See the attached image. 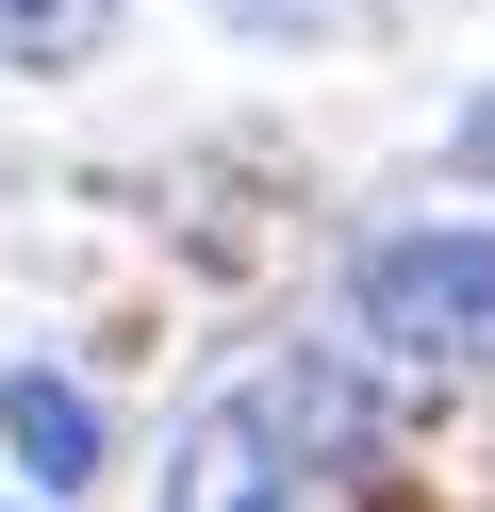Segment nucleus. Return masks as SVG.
I'll return each instance as SVG.
<instances>
[{
    "instance_id": "f257e3e1",
    "label": "nucleus",
    "mask_w": 495,
    "mask_h": 512,
    "mask_svg": "<svg viewBox=\"0 0 495 512\" xmlns=\"http://www.w3.org/2000/svg\"><path fill=\"white\" fill-rule=\"evenodd\" d=\"M347 331L380 364H495V232H380L347 265Z\"/></svg>"
},
{
    "instance_id": "f03ea898",
    "label": "nucleus",
    "mask_w": 495,
    "mask_h": 512,
    "mask_svg": "<svg viewBox=\"0 0 495 512\" xmlns=\"http://www.w3.org/2000/svg\"><path fill=\"white\" fill-rule=\"evenodd\" d=\"M165 512H297V446L264 397H215L182 430V463H165Z\"/></svg>"
},
{
    "instance_id": "7ed1b4c3",
    "label": "nucleus",
    "mask_w": 495,
    "mask_h": 512,
    "mask_svg": "<svg viewBox=\"0 0 495 512\" xmlns=\"http://www.w3.org/2000/svg\"><path fill=\"white\" fill-rule=\"evenodd\" d=\"M0 463H17L33 496H83V479L116 463V430H99V397L66 364H0Z\"/></svg>"
},
{
    "instance_id": "20e7f679",
    "label": "nucleus",
    "mask_w": 495,
    "mask_h": 512,
    "mask_svg": "<svg viewBox=\"0 0 495 512\" xmlns=\"http://www.w3.org/2000/svg\"><path fill=\"white\" fill-rule=\"evenodd\" d=\"M99 34H116V0H0V50L17 67H83Z\"/></svg>"
},
{
    "instance_id": "39448f33",
    "label": "nucleus",
    "mask_w": 495,
    "mask_h": 512,
    "mask_svg": "<svg viewBox=\"0 0 495 512\" xmlns=\"http://www.w3.org/2000/svg\"><path fill=\"white\" fill-rule=\"evenodd\" d=\"M462 166L495 182V83H479V100H462Z\"/></svg>"
}]
</instances>
